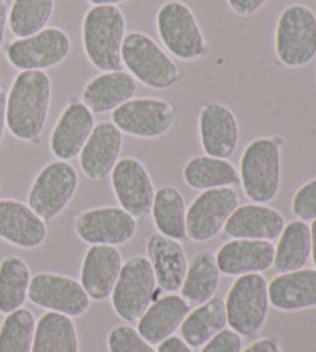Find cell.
Instances as JSON below:
<instances>
[{
  "instance_id": "obj_1",
  "label": "cell",
  "mask_w": 316,
  "mask_h": 352,
  "mask_svg": "<svg viewBox=\"0 0 316 352\" xmlns=\"http://www.w3.org/2000/svg\"><path fill=\"white\" fill-rule=\"evenodd\" d=\"M53 84L47 72H21L6 94V127L19 141L37 142L45 130Z\"/></svg>"
},
{
  "instance_id": "obj_2",
  "label": "cell",
  "mask_w": 316,
  "mask_h": 352,
  "mask_svg": "<svg viewBox=\"0 0 316 352\" xmlns=\"http://www.w3.org/2000/svg\"><path fill=\"white\" fill-rule=\"evenodd\" d=\"M125 36V16L116 5H93L82 21L85 56L102 73L121 70Z\"/></svg>"
},
{
  "instance_id": "obj_3",
  "label": "cell",
  "mask_w": 316,
  "mask_h": 352,
  "mask_svg": "<svg viewBox=\"0 0 316 352\" xmlns=\"http://www.w3.org/2000/svg\"><path fill=\"white\" fill-rule=\"evenodd\" d=\"M239 182L251 203L267 204L281 187V142L276 138L251 141L239 162Z\"/></svg>"
},
{
  "instance_id": "obj_4",
  "label": "cell",
  "mask_w": 316,
  "mask_h": 352,
  "mask_svg": "<svg viewBox=\"0 0 316 352\" xmlns=\"http://www.w3.org/2000/svg\"><path fill=\"white\" fill-rule=\"evenodd\" d=\"M122 65L137 82L155 90H167L179 82L181 70L159 43L141 31L125 36Z\"/></svg>"
},
{
  "instance_id": "obj_5",
  "label": "cell",
  "mask_w": 316,
  "mask_h": 352,
  "mask_svg": "<svg viewBox=\"0 0 316 352\" xmlns=\"http://www.w3.org/2000/svg\"><path fill=\"white\" fill-rule=\"evenodd\" d=\"M156 30L167 52L181 60H196L208 53L204 33L192 8L181 0L162 3L156 14Z\"/></svg>"
},
{
  "instance_id": "obj_6",
  "label": "cell",
  "mask_w": 316,
  "mask_h": 352,
  "mask_svg": "<svg viewBox=\"0 0 316 352\" xmlns=\"http://www.w3.org/2000/svg\"><path fill=\"white\" fill-rule=\"evenodd\" d=\"M159 292L161 289L148 258L136 255L124 263L111 292V306L119 318L133 323L142 317L156 298H159Z\"/></svg>"
},
{
  "instance_id": "obj_7",
  "label": "cell",
  "mask_w": 316,
  "mask_h": 352,
  "mask_svg": "<svg viewBox=\"0 0 316 352\" xmlns=\"http://www.w3.org/2000/svg\"><path fill=\"white\" fill-rule=\"evenodd\" d=\"M224 301L227 324L241 337L255 336L269 316V283L262 274L238 276Z\"/></svg>"
},
{
  "instance_id": "obj_8",
  "label": "cell",
  "mask_w": 316,
  "mask_h": 352,
  "mask_svg": "<svg viewBox=\"0 0 316 352\" xmlns=\"http://www.w3.org/2000/svg\"><path fill=\"white\" fill-rule=\"evenodd\" d=\"M275 52L282 65L300 68L316 56V16L306 5H290L276 22Z\"/></svg>"
},
{
  "instance_id": "obj_9",
  "label": "cell",
  "mask_w": 316,
  "mask_h": 352,
  "mask_svg": "<svg viewBox=\"0 0 316 352\" xmlns=\"http://www.w3.org/2000/svg\"><path fill=\"white\" fill-rule=\"evenodd\" d=\"M79 187V175L68 161H53L42 167L28 192V206L43 221H53L71 203Z\"/></svg>"
},
{
  "instance_id": "obj_10",
  "label": "cell",
  "mask_w": 316,
  "mask_h": 352,
  "mask_svg": "<svg viewBox=\"0 0 316 352\" xmlns=\"http://www.w3.org/2000/svg\"><path fill=\"white\" fill-rule=\"evenodd\" d=\"M71 53V39L58 27H47L33 36L12 41L6 59L19 72H47L60 65Z\"/></svg>"
},
{
  "instance_id": "obj_11",
  "label": "cell",
  "mask_w": 316,
  "mask_h": 352,
  "mask_svg": "<svg viewBox=\"0 0 316 352\" xmlns=\"http://www.w3.org/2000/svg\"><path fill=\"white\" fill-rule=\"evenodd\" d=\"M176 109L159 98H133L111 111V122L125 135L156 140L172 130Z\"/></svg>"
},
{
  "instance_id": "obj_12",
  "label": "cell",
  "mask_w": 316,
  "mask_h": 352,
  "mask_svg": "<svg viewBox=\"0 0 316 352\" xmlns=\"http://www.w3.org/2000/svg\"><path fill=\"white\" fill-rule=\"evenodd\" d=\"M239 206L241 197L233 187L202 190L187 207V238L194 243L216 238Z\"/></svg>"
},
{
  "instance_id": "obj_13",
  "label": "cell",
  "mask_w": 316,
  "mask_h": 352,
  "mask_svg": "<svg viewBox=\"0 0 316 352\" xmlns=\"http://www.w3.org/2000/svg\"><path fill=\"white\" fill-rule=\"evenodd\" d=\"M28 300L47 312H58L71 318L84 316L91 305L80 281L52 272L37 274L31 278Z\"/></svg>"
},
{
  "instance_id": "obj_14",
  "label": "cell",
  "mask_w": 316,
  "mask_h": 352,
  "mask_svg": "<svg viewBox=\"0 0 316 352\" xmlns=\"http://www.w3.org/2000/svg\"><path fill=\"white\" fill-rule=\"evenodd\" d=\"M74 232L90 246L117 248L136 235L137 219L122 207H94L76 215Z\"/></svg>"
},
{
  "instance_id": "obj_15",
  "label": "cell",
  "mask_w": 316,
  "mask_h": 352,
  "mask_svg": "<svg viewBox=\"0 0 316 352\" xmlns=\"http://www.w3.org/2000/svg\"><path fill=\"white\" fill-rule=\"evenodd\" d=\"M110 178L119 207L136 219L150 215L156 188L148 168L141 161L131 156L119 160Z\"/></svg>"
},
{
  "instance_id": "obj_16",
  "label": "cell",
  "mask_w": 316,
  "mask_h": 352,
  "mask_svg": "<svg viewBox=\"0 0 316 352\" xmlns=\"http://www.w3.org/2000/svg\"><path fill=\"white\" fill-rule=\"evenodd\" d=\"M199 140L205 155L229 160L239 144V122L235 113L219 102L202 105L199 111Z\"/></svg>"
},
{
  "instance_id": "obj_17",
  "label": "cell",
  "mask_w": 316,
  "mask_h": 352,
  "mask_svg": "<svg viewBox=\"0 0 316 352\" xmlns=\"http://www.w3.org/2000/svg\"><path fill=\"white\" fill-rule=\"evenodd\" d=\"M124 147V133L115 124L104 121L94 125L79 153V164L88 179L100 182L110 176Z\"/></svg>"
},
{
  "instance_id": "obj_18",
  "label": "cell",
  "mask_w": 316,
  "mask_h": 352,
  "mask_svg": "<svg viewBox=\"0 0 316 352\" xmlns=\"http://www.w3.org/2000/svg\"><path fill=\"white\" fill-rule=\"evenodd\" d=\"M94 125V113L82 100H71L60 113L49 136V150L54 158L60 161L78 158Z\"/></svg>"
},
{
  "instance_id": "obj_19",
  "label": "cell",
  "mask_w": 316,
  "mask_h": 352,
  "mask_svg": "<svg viewBox=\"0 0 316 352\" xmlns=\"http://www.w3.org/2000/svg\"><path fill=\"white\" fill-rule=\"evenodd\" d=\"M47 223L28 204L0 199V238L21 249H37L47 240Z\"/></svg>"
},
{
  "instance_id": "obj_20",
  "label": "cell",
  "mask_w": 316,
  "mask_h": 352,
  "mask_svg": "<svg viewBox=\"0 0 316 352\" xmlns=\"http://www.w3.org/2000/svg\"><path fill=\"white\" fill-rule=\"evenodd\" d=\"M216 263L221 274L241 276L262 274L273 267L275 246L262 240H233L224 243L216 252Z\"/></svg>"
},
{
  "instance_id": "obj_21",
  "label": "cell",
  "mask_w": 316,
  "mask_h": 352,
  "mask_svg": "<svg viewBox=\"0 0 316 352\" xmlns=\"http://www.w3.org/2000/svg\"><path fill=\"white\" fill-rule=\"evenodd\" d=\"M124 266L122 254L115 246H91L87 250L80 269V285L88 297L104 301L111 297Z\"/></svg>"
},
{
  "instance_id": "obj_22",
  "label": "cell",
  "mask_w": 316,
  "mask_h": 352,
  "mask_svg": "<svg viewBox=\"0 0 316 352\" xmlns=\"http://www.w3.org/2000/svg\"><path fill=\"white\" fill-rule=\"evenodd\" d=\"M286 219L282 213L265 204H244L232 213L224 232L233 240L273 241L280 238Z\"/></svg>"
},
{
  "instance_id": "obj_23",
  "label": "cell",
  "mask_w": 316,
  "mask_h": 352,
  "mask_svg": "<svg viewBox=\"0 0 316 352\" xmlns=\"http://www.w3.org/2000/svg\"><path fill=\"white\" fill-rule=\"evenodd\" d=\"M147 258L153 267L161 291L174 294L184 283L188 260L181 241L161 234H153L147 241Z\"/></svg>"
},
{
  "instance_id": "obj_24",
  "label": "cell",
  "mask_w": 316,
  "mask_h": 352,
  "mask_svg": "<svg viewBox=\"0 0 316 352\" xmlns=\"http://www.w3.org/2000/svg\"><path fill=\"white\" fill-rule=\"evenodd\" d=\"M190 311V303L182 298V295H163L156 298L137 320V332L155 346L174 336Z\"/></svg>"
},
{
  "instance_id": "obj_25",
  "label": "cell",
  "mask_w": 316,
  "mask_h": 352,
  "mask_svg": "<svg viewBox=\"0 0 316 352\" xmlns=\"http://www.w3.org/2000/svg\"><path fill=\"white\" fill-rule=\"evenodd\" d=\"M136 91L137 80L128 72H104L85 85L82 91V102L94 115H104L135 98Z\"/></svg>"
},
{
  "instance_id": "obj_26",
  "label": "cell",
  "mask_w": 316,
  "mask_h": 352,
  "mask_svg": "<svg viewBox=\"0 0 316 352\" xmlns=\"http://www.w3.org/2000/svg\"><path fill=\"white\" fill-rule=\"evenodd\" d=\"M269 300L275 309L282 312L316 307V269L278 274L269 285Z\"/></svg>"
},
{
  "instance_id": "obj_27",
  "label": "cell",
  "mask_w": 316,
  "mask_h": 352,
  "mask_svg": "<svg viewBox=\"0 0 316 352\" xmlns=\"http://www.w3.org/2000/svg\"><path fill=\"white\" fill-rule=\"evenodd\" d=\"M225 326V301L221 297H213L188 312V316L179 328L181 338L188 346L202 348Z\"/></svg>"
},
{
  "instance_id": "obj_28",
  "label": "cell",
  "mask_w": 316,
  "mask_h": 352,
  "mask_svg": "<svg viewBox=\"0 0 316 352\" xmlns=\"http://www.w3.org/2000/svg\"><path fill=\"white\" fill-rule=\"evenodd\" d=\"M312 256L311 226L301 219L286 224L275 248L273 267L278 274L304 269Z\"/></svg>"
},
{
  "instance_id": "obj_29",
  "label": "cell",
  "mask_w": 316,
  "mask_h": 352,
  "mask_svg": "<svg viewBox=\"0 0 316 352\" xmlns=\"http://www.w3.org/2000/svg\"><path fill=\"white\" fill-rule=\"evenodd\" d=\"M221 270L212 252H199L188 263L181 295L187 303L199 306L216 297L221 285Z\"/></svg>"
},
{
  "instance_id": "obj_30",
  "label": "cell",
  "mask_w": 316,
  "mask_h": 352,
  "mask_svg": "<svg viewBox=\"0 0 316 352\" xmlns=\"http://www.w3.org/2000/svg\"><path fill=\"white\" fill-rule=\"evenodd\" d=\"M150 215L161 235L178 241L187 238V204L184 195L176 187L157 188Z\"/></svg>"
},
{
  "instance_id": "obj_31",
  "label": "cell",
  "mask_w": 316,
  "mask_h": 352,
  "mask_svg": "<svg viewBox=\"0 0 316 352\" xmlns=\"http://www.w3.org/2000/svg\"><path fill=\"white\" fill-rule=\"evenodd\" d=\"M185 184L194 190H212L239 184V172L229 160L214 156H194L182 168Z\"/></svg>"
},
{
  "instance_id": "obj_32",
  "label": "cell",
  "mask_w": 316,
  "mask_h": 352,
  "mask_svg": "<svg viewBox=\"0 0 316 352\" xmlns=\"http://www.w3.org/2000/svg\"><path fill=\"white\" fill-rule=\"evenodd\" d=\"M31 352H79V334L71 317L45 312L37 320Z\"/></svg>"
},
{
  "instance_id": "obj_33",
  "label": "cell",
  "mask_w": 316,
  "mask_h": 352,
  "mask_svg": "<svg viewBox=\"0 0 316 352\" xmlns=\"http://www.w3.org/2000/svg\"><path fill=\"white\" fill-rule=\"evenodd\" d=\"M31 278L28 264L19 256L8 255L0 261V312L6 316L23 307Z\"/></svg>"
},
{
  "instance_id": "obj_34",
  "label": "cell",
  "mask_w": 316,
  "mask_h": 352,
  "mask_svg": "<svg viewBox=\"0 0 316 352\" xmlns=\"http://www.w3.org/2000/svg\"><path fill=\"white\" fill-rule=\"evenodd\" d=\"M54 12V0H12L8 25L17 39L33 36L47 28Z\"/></svg>"
},
{
  "instance_id": "obj_35",
  "label": "cell",
  "mask_w": 316,
  "mask_h": 352,
  "mask_svg": "<svg viewBox=\"0 0 316 352\" xmlns=\"http://www.w3.org/2000/svg\"><path fill=\"white\" fill-rule=\"evenodd\" d=\"M36 324L33 312L25 307L6 314L0 324V352H31Z\"/></svg>"
},
{
  "instance_id": "obj_36",
  "label": "cell",
  "mask_w": 316,
  "mask_h": 352,
  "mask_svg": "<svg viewBox=\"0 0 316 352\" xmlns=\"http://www.w3.org/2000/svg\"><path fill=\"white\" fill-rule=\"evenodd\" d=\"M109 352H157L153 344L128 324L115 326L106 337Z\"/></svg>"
},
{
  "instance_id": "obj_37",
  "label": "cell",
  "mask_w": 316,
  "mask_h": 352,
  "mask_svg": "<svg viewBox=\"0 0 316 352\" xmlns=\"http://www.w3.org/2000/svg\"><path fill=\"white\" fill-rule=\"evenodd\" d=\"M293 215L301 221L316 219V178L296 190L292 201Z\"/></svg>"
},
{
  "instance_id": "obj_38",
  "label": "cell",
  "mask_w": 316,
  "mask_h": 352,
  "mask_svg": "<svg viewBox=\"0 0 316 352\" xmlns=\"http://www.w3.org/2000/svg\"><path fill=\"white\" fill-rule=\"evenodd\" d=\"M242 351V337L232 328H224L216 336L212 337L201 352H241Z\"/></svg>"
},
{
  "instance_id": "obj_39",
  "label": "cell",
  "mask_w": 316,
  "mask_h": 352,
  "mask_svg": "<svg viewBox=\"0 0 316 352\" xmlns=\"http://www.w3.org/2000/svg\"><path fill=\"white\" fill-rule=\"evenodd\" d=\"M269 0H227L230 10L241 17H249L258 12Z\"/></svg>"
},
{
  "instance_id": "obj_40",
  "label": "cell",
  "mask_w": 316,
  "mask_h": 352,
  "mask_svg": "<svg viewBox=\"0 0 316 352\" xmlns=\"http://www.w3.org/2000/svg\"><path fill=\"white\" fill-rule=\"evenodd\" d=\"M157 352H193V348L188 346L181 337L172 336L157 344Z\"/></svg>"
},
{
  "instance_id": "obj_41",
  "label": "cell",
  "mask_w": 316,
  "mask_h": 352,
  "mask_svg": "<svg viewBox=\"0 0 316 352\" xmlns=\"http://www.w3.org/2000/svg\"><path fill=\"white\" fill-rule=\"evenodd\" d=\"M241 352H282L280 343L273 338H259V340L253 342L247 348Z\"/></svg>"
},
{
  "instance_id": "obj_42",
  "label": "cell",
  "mask_w": 316,
  "mask_h": 352,
  "mask_svg": "<svg viewBox=\"0 0 316 352\" xmlns=\"http://www.w3.org/2000/svg\"><path fill=\"white\" fill-rule=\"evenodd\" d=\"M8 3L6 0H0V48L3 45L6 25H8Z\"/></svg>"
},
{
  "instance_id": "obj_43",
  "label": "cell",
  "mask_w": 316,
  "mask_h": 352,
  "mask_svg": "<svg viewBox=\"0 0 316 352\" xmlns=\"http://www.w3.org/2000/svg\"><path fill=\"white\" fill-rule=\"evenodd\" d=\"M6 129V93L2 87H0V144L3 141Z\"/></svg>"
},
{
  "instance_id": "obj_44",
  "label": "cell",
  "mask_w": 316,
  "mask_h": 352,
  "mask_svg": "<svg viewBox=\"0 0 316 352\" xmlns=\"http://www.w3.org/2000/svg\"><path fill=\"white\" fill-rule=\"evenodd\" d=\"M311 236H312V260L316 267V219H313L311 226Z\"/></svg>"
},
{
  "instance_id": "obj_45",
  "label": "cell",
  "mask_w": 316,
  "mask_h": 352,
  "mask_svg": "<svg viewBox=\"0 0 316 352\" xmlns=\"http://www.w3.org/2000/svg\"><path fill=\"white\" fill-rule=\"evenodd\" d=\"M88 2L93 5H119L122 2H126V0H88Z\"/></svg>"
}]
</instances>
